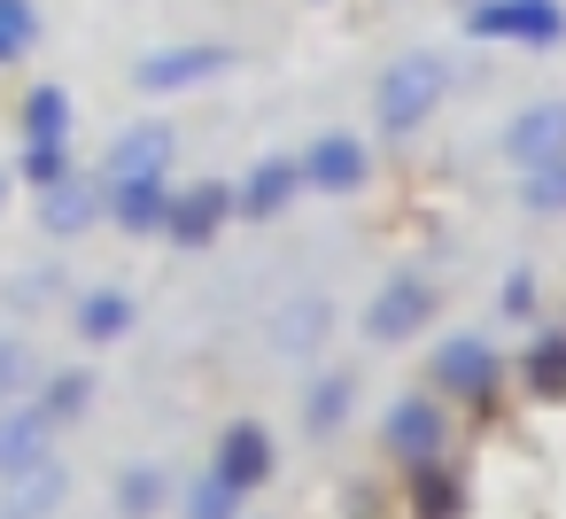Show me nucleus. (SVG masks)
I'll return each mask as SVG.
<instances>
[{"label":"nucleus","mask_w":566,"mask_h":519,"mask_svg":"<svg viewBox=\"0 0 566 519\" xmlns=\"http://www.w3.org/2000/svg\"><path fill=\"white\" fill-rule=\"evenodd\" d=\"M527 310H535V279L512 272V279H504V318H527Z\"/></svg>","instance_id":"nucleus-29"},{"label":"nucleus","mask_w":566,"mask_h":519,"mask_svg":"<svg viewBox=\"0 0 566 519\" xmlns=\"http://www.w3.org/2000/svg\"><path fill=\"white\" fill-rule=\"evenodd\" d=\"M71 171V140H24V179L32 187H55Z\"/></svg>","instance_id":"nucleus-28"},{"label":"nucleus","mask_w":566,"mask_h":519,"mask_svg":"<svg viewBox=\"0 0 566 519\" xmlns=\"http://www.w3.org/2000/svg\"><path fill=\"white\" fill-rule=\"evenodd\" d=\"M164 504H171V473L164 465H125L117 473V511L125 519H156Z\"/></svg>","instance_id":"nucleus-19"},{"label":"nucleus","mask_w":566,"mask_h":519,"mask_svg":"<svg viewBox=\"0 0 566 519\" xmlns=\"http://www.w3.org/2000/svg\"><path fill=\"white\" fill-rule=\"evenodd\" d=\"M0 63H17V55H9V47H0Z\"/></svg>","instance_id":"nucleus-31"},{"label":"nucleus","mask_w":566,"mask_h":519,"mask_svg":"<svg viewBox=\"0 0 566 519\" xmlns=\"http://www.w3.org/2000/svg\"><path fill=\"white\" fill-rule=\"evenodd\" d=\"M0 47H9V55L40 47V9H32V0H0Z\"/></svg>","instance_id":"nucleus-27"},{"label":"nucleus","mask_w":566,"mask_h":519,"mask_svg":"<svg viewBox=\"0 0 566 519\" xmlns=\"http://www.w3.org/2000/svg\"><path fill=\"white\" fill-rule=\"evenodd\" d=\"M295 194H303V163H295V156H264V163H256V171L241 179V194H233V210L264 225V218H280V210H287Z\"/></svg>","instance_id":"nucleus-12"},{"label":"nucleus","mask_w":566,"mask_h":519,"mask_svg":"<svg viewBox=\"0 0 566 519\" xmlns=\"http://www.w3.org/2000/svg\"><path fill=\"white\" fill-rule=\"evenodd\" d=\"M226 218H233V187H226V179H202V187L171 194L164 233H171L179 248H202V241H218V233H226Z\"/></svg>","instance_id":"nucleus-7"},{"label":"nucleus","mask_w":566,"mask_h":519,"mask_svg":"<svg viewBox=\"0 0 566 519\" xmlns=\"http://www.w3.org/2000/svg\"><path fill=\"white\" fill-rule=\"evenodd\" d=\"M442 102H450V63H442V55H427V47H411V55H396V63L380 71L373 117H380V133H388V140H411Z\"/></svg>","instance_id":"nucleus-1"},{"label":"nucleus","mask_w":566,"mask_h":519,"mask_svg":"<svg viewBox=\"0 0 566 519\" xmlns=\"http://www.w3.org/2000/svg\"><path fill=\"white\" fill-rule=\"evenodd\" d=\"M40 225H48V233H86V225H102V179L63 171L55 187H40Z\"/></svg>","instance_id":"nucleus-14"},{"label":"nucleus","mask_w":566,"mask_h":519,"mask_svg":"<svg viewBox=\"0 0 566 519\" xmlns=\"http://www.w3.org/2000/svg\"><path fill=\"white\" fill-rule=\"evenodd\" d=\"M24 140H71V94L63 86H32L24 94Z\"/></svg>","instance_id":"nucleus-20"},{"label":"nucleus","mask_w":566,"mask_h":519,"mask_svg":"<svg viewBox=\"0 0 566 519\" xmlns=\"http://www.w3.org/2000/svg\"><path fill=\"white\" fill-rule=\"evenodd\" d=\"M504 156H512V171L558 163V156H566V102H558V94H551V102H527V109L504 125Z\"/></svg>","instance_id":"nucleus-6"},{"label":"nucleus","mask_w":566,"mask_h":519,"mask_svg":"<svg viewBox=\"0 0 566 519\" xmlns=\"http://www.w3.org/2000/svg\"><path fill=\"white\" fill-rule=\"evenodd\" d=\"M295 163H303V187H318V194H357V187L373 179V156H365V140H349V133L311 140V156H295Z\"/></svg>","instance_id":"nucleus-9"},{"label":"nucleus","mask_w":566,"mask_h":519,"mask_svg":"<svg viewBox=\"0 0 566 519\" xmlns=\"http://www.w3.org/2000/svg\"><path fill=\"white\" fill-rule=\"evenodd\" d=\"M520 202H527V210H543V218H551V210H566V156H558V163L520 171Z\"/></svg>","instance_id":"nucleus-25"},{"label":"nucleus","mask_w":566,"mask_h":519,"mask_svg":"<svg viewBox=\"0 0 566 519\" xmlns=\"http://www.w3.org/2000/svg\"><path fill=\"white\" fill-rule=\"evenodd\" d=\"M218 71H233V47H171V55H148L140 63V86L148 94H179V86L218 78Z\"/></svg>","instance_id":"nucleus-13"},{"label":"nucleus","mask_w":566,"mask_h":519,"mask_svg":"<svg viewBox=\"0 0 566 519\" xmlns=\"http://www.w3.org/2000/svg\"><path fill=\"white\" fill-rule=\"evenodd\" d=\"M427 318H434V287H427V279H388V287L365 303V333H373V341H411Z\"/></svg>","instance_id":"nucleus-10"},{"label":"nucleus","mask_w":566,"mask_h":519,"mask_svg":"<svg viewBox=\"0 0 566 519\" xmlns=\"http://www.w3.org/2000/svg\"><path fill=\"white\" fill-rule=\"evenodd\" d=\"M171 156H179V133H171L164 117H140V125H125V133L109 140L102 179H164V171H171Z\"/></svg>","instance_id":"nucleus-5"},{"label":"nucleus","mask_w":566,"mask_h":519,"mask_svg":"<svg viewBox=\"0 0 566 519\" xmlns=\"http://www.w3.org/2000/svg\"><path fill=\"white\" fill-rule=\"evenodd\" d=\"M179 511H187V519H241V496H233L218 473H202V480L179 496Z\"/></svg>","instance_id":"nucleus-24"},{"label":"nucleus","mask_w":566,"mask_h":519,"mask_svg":"<svg viewBox=\"0 0 566 519\" xmlns=\"http://www.w3.org/2000/svg\"><path fill=\"white\" fill-rule=\"evenodd\" d=\"M380 442H388V457L419 465V457H434V449L450 442V411H442L434 395H403V403H388V419H380Z\"/></svg>","instance_id":"nucleus-3"},{"label":"nucleus","mask_w":566,"mask_h":519,"mask_svg":"<svg viewBox=\"0 0 566 519\" xmlns=\"http://www.w3.org/2000/svg\"><path fill=\"white\" fill-rule=\"evenodd\" d=\"M71 496V465L48 449V457H32V465H17V473H0V511L9 519H40V511H55Z\"/></svg>","instance_id":"nucleus-8"},{"label":"nucleus","mask_w":566,"mask_h":519,"mask_svg":"<svg viewBox=\"0 0 566 519\" xmlns=\"http://www.w3.org/2000/svg\"><path fill=\"white\" fill-rule=\"evenodd\" d=\"M24 388H40V357L24 341H0V403H17Z\"/></svg>","instance_id":"nucleus-26"},{"label":"nucleus","mask_w":566,"mask_h":519,"mask_svg":"<svg viewBox=\"0 0 566 519\" xmlns=\"http://www.w3.org/2000/svg\"><path fill=\"white\" fill-rule=\"evenodd\" d=\"M496 372H504V364H496V349H489V341H473V333H458V341H442V349H434V388H442V395L481 403V395L496 388Z\"/></svg>","instance_id":"nucleus-11"},{"label":"nucleus","mask_w":566,"mask_h":519,"mask_svg":"<svg viewBox=\"0 0 566 519\" xmlns=\"http://www.w3.org/2000/svg\"><path fill=\"white\" fill-rule=\"evenodd\" d=\"M473 32L481 40H520V47H558L566 9L558 0H489V9H473Z\"/></svg>","instance_id":"nucleus-2"},{"label":"nucleus","mask_w":566,"mask_h":519,"mask_svg":"<svg viewBox=\"0 0 566 519\" xmlns=\"http://www.w3.org/2000/svg\"><path fill=\"white\" fill-rule=\"evenodd\" d=\"M86 403H94V372H55V380H40V411H48L55 426L86 419Z\"/></svg>","instance_id":"nucleus-21"},{"label":"nucleus","mask_w":566,"mask_h":519,"mask_svg":"<svg viewBox=\"0 0 566 519\" xmlns=\"http://www.w3.org/2000/svg\"><path fill=\"white\" fill-rule=\"evenodd\" d=\"M349 395H357L349 372H326V380L311 388V403H303V426H311V434H334V426L349 419Z\"/></svg>","instance_id":"nucleus-23"},{"label":"nucleus","mask_w":566,"mask_h":519,"mask_svg":"<svg viewBox=\"0 0 566 519\" xmlns=\"http://www.w3.org/2000/svg\"><path fill=\"white\" fill-rule=\"evenodd\" d=\"M411 511H419V519H458V511H465V473L442 465V449L411 465Z\"/></svg>","instance_id":"nucleus-17"},{"label":"nucleus","mask_w":566,"mask_h":519,"mask_svg":"<svg viewBox=\"0 0 566 519\" xmlns=\"http://www.w3.org/2000/svg\"><path fill=\"white\" fill-rule=\"evenodd\" d=\"M125 333H133V295H125V287H86V295H78V341L109 349V341H125Z\"/></svg>","instance_id":"nucleus-18"},{"label":"nucleus","mask_w":566,"mask_h":519,"mask_svg":"<svg viewBox=\"0 0 566 519\" xmlns=\"http://www.w3.org/2000/svg\"><path fill=\"white\" fill-rule=\"evenodd\" d=\"M272 434H264V419H233L226 434H218V457H210V473L233 488V496H249V488H264L272 480Z\"/></svg>","instance_id":"nucleus-4"},{"label":"nucleus","mask_w":566,"mask_h":519,"mask_svg":"<svg viewBox=\"0 0 566 519\" xmlns=\"http://www.w3.org/2000/svg\"><path fill=\"white\" fill-rule=\"evenodd\" d=\"M0 202H9V179H0Z\"/></svg>","instance_id":"nucleus-30"},{"label":"nucleus","mask_w":566,"mask_h":519,"mask_svg":"<svg viewBox=\"0 0 566 519\" xmlns=\"http://www.w3.org/2000/svg\"><path fill=\"white\" fill-rule=\"evenodd\" d=\"M102 210H109L125 233H164L171 187H164V179H102Z\"/></svg>","instance_id":"nucleus-15"},{"label":"nucleus","mask_w":566,"mask_h":519,"mask_svg":"<svg viewBox=\"0 0 566 519\" xmlns=\"http://www.w3.org/2000/svg\"><path fill=\"white\" fill-rule=\"evenodd\" d=\"M520 372H527V388H535V395H566V333H543V341H527Z\"/></svg>","instance_id":"nucleus-22"},{"label":"nucleus","mask_w":566,"mask_h":519,"mask_svg":"<svg viewBox=\"0 0 566 519\" xmlns=\"http://www.w3.org/2000/svg\"><path fill=\"white\" fill-rule=\"evenodd\" d=\"M48 442H55V419L40 403H0V473L48 457Z\"/></svg>","instance_id":"nucleus-16"}]
</instances>
